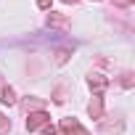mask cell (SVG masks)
<instances>
[{
	"instance_id": "cell-1",
	"label": "cell",
	"mask_w": 135,
	"mask_h": 135,
	"mask_svg": "<svg viewBox=\"0 0 135 135\" xmlns=\"http://www.w3.org/2000/svg\"><path fill=\"white\" fill-rule=\"evenodd\" d=\"M50 122H48V114L45 111H29L27 117V130L29 132H37V130H45Z\"/></svg>"
},
{
	"instance_id": "cell-2",
	"label": "cell",
	"mask_w": 135,
	"mask_h": 135,
	"mask_svg": "<svg viewBox=\"0 0 135 135\" xmlns=\"http://www.w3.org/2000/svg\"><path fill=\"white\" fill-rule=\"evenodd\" d=\"M58 130H61L64 135H90V132H88V130H85V127H82V124H80L74 117L61 119V127H58Z\"/></svg>"
},
{
	"instance_id": "cell-3",
	"label": "cell",
	"mask_w": 135,
	"mask_h": 135,
	"mask_svg": "<svg viewBox=\"0 0 135 135\" xmlns=\"http://www.w3.org/2000/svg\"><path fill=\"white\" fill-rule=\"evenodd\" d=\"M0 103H8V106L16 103V93H13V88L6 85V82H0Z\"/></svg>"
},
{
	"instance_id": "cell-4",
	"label": "cell",
	"mask_w": 135,
	"mask_h": 135,
	"mask_svg": "<svg viewBox=\"0 0 135 135\" xmlns=\"http://www.w3.org/2000/svg\"><path fill=\"white\" fill-rule=\"evenodd\" d=\"M88 85H90V90H95V93H101L106 85H109V80L103 77V74H90L88 77Z\"/></svg>"
},
{
	"instance_id": "cell-5",
	"label": "cell",
	"mask_w": 135,
	"mask_h": 135,
	"mask_svg": "<svg viewBox=\"0 0 135 135\" xmlns=\"http://www.w3.org/2000/svg\"><path fill=\"white\" fill-rule=\"evenodd\" d=\"M88 111H90V117H93V119H101V117H103V101H101V95H95V98L90 101Z\"/></svg>"
},
{
	"instance_id": "cell-6",
	"label": "cell",
	"mask_w": 135,
	"mask_h": 135,
	"mask_svg": "<svg viewBox=\"0 0 135 135\" xmlns=\"http://www.w3.org/2000/svg\"><path fill=\"white\" fill-rule=\"evenodd\" d=\"M48 24H50V27H61V29H66V27H69V19L61 16V13H50V16H48Z\"/></svg>"
},
{
	"instance_id": "cell-7",
	"label": "cell",
	"mask_w": 135,
	"mask_h": 135,
	"mask_svg": "<svg viewBox=\"0 0 135 135\" xmlns=\"http://www.w3.org/2000/svg\"><path fill=\"white\" fill-rule=\"evenodd\" d=\"M8 130H11V122H8V117L0 111V135H8Z\"/></svg>"
},
{
	"instance_id": "cell-8",
	"label": "cell",
	"mask_w": 135,
	"mask_h": 135,
	"mask_svg": "<svg viewBox=\"0 0 135 135\" xmlns=\"http://www.w3.org/2000/svg\"><path fill=\"white\" fill-rule=\"evenodd\" d=\"M122 124H101V135H111V132H119Z\"/></svg>"
},
{
	"instance_id": "cell-9",
	"label": "cell",
	"mask_w": 135,
	"mask_h": 135,
	"mask_svg": "<svg viewBox=\"0 0 135 135\" xmlns=\"http://www.w3.org/2000/svg\"><path fill=\"white\" fill-rule=\"evenodd\" d=\"M66 58H69V50H66V48H58V50H56V64H66Z\"/></svg>"
},
{
	"instance_id": "cell-10",
	"label": "cell",
	"mask_w": 135,
	"mask_h": 135,
	"mask_svg": "<svg viewBox=\"0 0 135 135\" xmlns=\"http://www.w3.org/2000/svg\"><path fill=\"white\" fill-rule=\"evenodd\" d=\"M130 77H132V74H122V85H124V88H130V85H132V80H130Z\"/></svg>"
},
{
	"instance_id": "cell-11",
	"label": "cell",
	"mask_w": 135,
	"mask_h": 135,
	"mask_svg": "<svg viewBox=\"0 0 135 135\" xmlns=\"http://www.w3.org/2000/svg\"><path fill=\"white\" fill-rule=\"evenodd\" d=\"M37 6H40V8H42V11H45V8H48V6H50V0H37Z\"/></svg>"
},
{
	"instance_id": "cell-12",
	"label": "cell",
	"mask_w": 135,
	"mask_h": 135,
	"mask_svg": "<svg viewBox=\"0 0 135 135\" xmlns=\"http://www.w3.org/2000/svg\"><path fill=\"white\" fill-rule=\"evenodd\" d=\"M117 6H132V0H114Z\"/></svg>"
}]
</instances>
